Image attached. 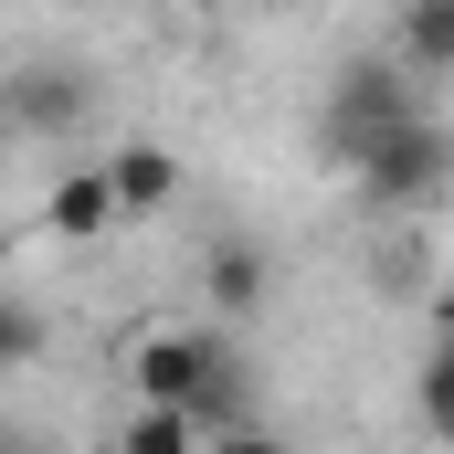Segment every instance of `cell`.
<instances>
[{"label":"cell","mask_w":454,"mask_h":454,"mask_svg":"<svg viewBox=\"0 0 454 454\" xmlns=\"http://www.w3.org/2000/svg\"><path fill=\"white\" fill-rule=\"evenodd\" d=\"M348 180H359V201H370V212H434V201H444V180H454L444 116L423 106V116H402V127H380V137L348 159Z\"/></svg>","instance_id":"obj_1"},{"label":"cell","mask_w":454,"mask_h":454,"mask_svg":"<svg viewBox=\"0 0 454 454\" xmlns=\"http://www.w3.org/2000/svg\"><path fill=\"white\" fill-rule=\"evenodd\" d=\"M402 116H423V85H412L402 64H348L339 85H328V106H317V148L348 169V159H359L380 127H402Z\"/></svg>","instance_id":"obj_2"},{"label":"cell","mask_w":454,"mask_h":454,"mask_svg":"<svg viewBox=\"0 0 454 454\" xmlns=\"http://www.w3.org/2000/svg\"><path fill=\"white\" fill-rule=\"evenodd\" d=\"M212 359H223V328L212 317H159V328L127 339V391L159 402V412H191V391H201Z\"/></svg>","instance_id":"obj_3"},{"label":"cell","mask_w":454,"mask_h":454,"mask_svg":"<svg viewBox=\"0 0 454 454\" xmlns=\"http://www.w3.org/2000/svg\"><path fill=\"white\" fill-rule=\"evenodd\" d=\"M106 169V191H116V223H137V212H169L180 201V159L159 148V137H127L116 159H96Z\"/></svg>","instance_id":"obj_4"},{"label":"cell","mask_w":454,"mask_h":454,"mask_svg":"<svg viewBox=\"0 0 454 454\" xmlns=\"http://www.w3.org/2000/svg\"><path fill=\"white\" fill-rule=\"evenodd\" d=\"M43 232H53V243H96V232H116L106 169H64V180L43 191Z\"/></svg>","instance_id":"obj_5"},{"label":"cell","mask_w":454,"mask_h":454,"mask_svg":"<svg viewBox=\"0 0 454 454\" xmlns=\"http://www.w3.org/2000/svg\"><path fill=\"white\" fill-rule=\"evenodd\" d=\"M201 286H212V317H254V307H264V254H254L243 232H223V243L201 254Z\"/></svg>","instance_id":"obj_6"},{"label":"cell","mask_w":454,"mask_h":454,"mask_svg":"<svg viewBox=\"0 0 454 454\" xmlns=\"http://www.w3.org/2000/svg\"><path fill=\"white\" fill-rule=\"evenodd\" d=\"M402 74L412 85L454 74V0H402Z\"/></svg>","instance_id":"obj_7"},{"label":"cell","mask_w":454,"mask_h":454,"mask_svg":"<svg viewBox=\"0 0 454 454\" xmlns=\"http://www.w3.org/2000/svg\"><path fill=\"white\" fill-rule=\"evenodd\" d=\"M11 116H21V127H74V116H85V74H64V64L11 74Z\"/></svg>","instance_id":"obj_8"},{"label":"cell","mask_w":454,"mask_h":454,"mask_svg":"<svg viewBox=\"0 0 454 454\" xmlns=\"http://www.w3.org/2000/svg\"><path fill=\"white\" fill-rule=\"evenodd\" d=\"M116 454H201V423H191V412H159V402H137V423L116 434Z\"/></svg>","instance_id":"obj_9"},{"label":"cell","mask_w":454,"mask_h":454,"mask_svg":"<svg viewBox=\"0 0 454 454\" xmlns=\"http://www.w3.org/2000/svg\"><path fill=\"white\" fill-rule=\"evenodd\" d=\"M32 359H43V317H32V296H11V286H0V380H11V370H32Z\"/></svg>","instance_id":"obj_10"},{"label":"cell","mask_w":454,"mask_h":454,"mask_svg":"<svg viewBox=\"0 0 454 454\" xmlns=\"http://www.w3.org/2000/svg\"><path fill=\"white\" fill-rule=\"evenodd\" d=\"M444 423H454V348L434 339L423 348V434H444Z\"/></svg>","instance_id":"obj_11"},{"label":"cell","mask_w":454,"mask_h":454,"mask_svg":"<svg viewBox=\"0 0 454 454\" xmlns=\"http://www.w3.org/2000/svg\"><path fill=\"white\" fill-rule=\"evenodd\" d=\"M201 454H296L286 434H264V423H232V434H212Z\"/></svg>","instance_id":"obj_12"},{"label":"cell","mask_w":454,"mask_h":454,"mask_svg":"<svg viewBox=\"0 0 454 454\" xmlns=\"http://www.w3.org/2000/svg\"><path fill=\"white\" fill-rule=\"evenodd\" d=\"M0 454H21V434H11V423H0Z\"/></svg>","instance_id":"obj_13"}]
</instances>
